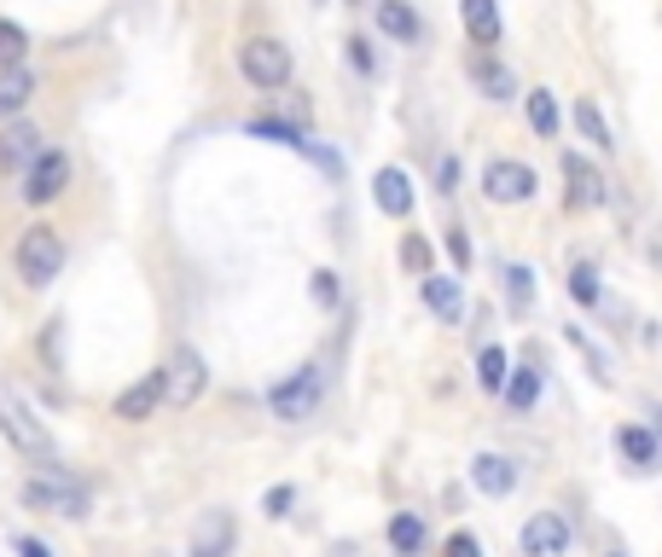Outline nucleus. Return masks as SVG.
I'll list each match as a JSON object with an SVG mask.
<instances>
[{
	"label": "nucleus",
	"mask_w": 662,
	"mask_h": 557,
	"mask_svg": "<svg viewBox=\"0 0 662 557\" xmlns=\"http://www.w3.org/2000/svg\"><path fill=\"white\" fill-rule=\"evenodd\" d=\"M0 436H7L24 459H35V465H53V430L35 419V406L18 396V389L0 378Z\"/></svg>",
	"instance_id": "nucleus-1"
},
{
	"label": "nucleus",
	"mask_w": 662,
	"mask_h": 557,
	"mask_svg": "<svg viewBox=\"0 0 662 557\" xmlns=\"http://www.w3.org/2000/svg\"><path fill=\"white\" fill-rule=\"evenodd\" d=\"M326 401V366H302L291 371L285 383H274V396H267V406H274V419L285 424H302V419H315Z\"/></svg>",
	"instance_id": "nucleus-2"
},
{
	"label": "nucleus",
	"mask_w": 662,
	"mask_h": 557,
	"mask_svg": "<svg viewBox=\"0 0 662 557\" xmlns=\"http://www.w3.org/2000/svg\"><path fill=\"white\" fill-rule=\"evenodd\" d=\"M239 70H244V81H256V88H285L291 81V47L285 41H274V35H251L239 47Z\"/></svg>",
	"instance_id": "nucleus-3"
},
{
	"label": "nucleus",
	"mask_w": 662,
	"mask_h": 557,
	"mask_svg": "<svg viewBox=\"0 0 662 557\" xmlns=\"http://www.w3.org/2000/svg\"><path fill=\"white\" fill-rule=\"evenodd\" d=\"M58 267H65V238L53 226H24V238H18V274H24V285H53Z\"/></svg>",
	"instance_id": "nucleus-4"
},
{
	"label": "nucleus",
	"mask_w": 662,
	"mask_h": 557,
	"mask_svg": "<svg viewBox=\"0 0 662 557\" xmlns=\"http://www.w3.org/2000/svg\"><path fill=\"white\" fill-rule=\"evenodd\" d=\"M24 505L30 511H58V517H81V511H88V488L81 482H70L65 470H41V477H30L24 482Z\"/></svg>",
	"instance_id": "nucleus-5"
},
{
	"label": "nucleus",
	"mask_w": 662,
	"mask_h": 557,
	"mask_svg": "<svg viewBox=\"0 0 662 557\" xmlns=\"http://www.w3.org/2000/svg\"><path fill=\"white\" fill-rule=\"evenodd\" d=\"M203 389H210L203 355H198V348H175L169 366H163V401H169V406H192Z\"/></svg>",
	"instance_id": "nucleus-6"
},
{
	"label": "nucleus",
	"mask_w": 662,
	"mask_h": 557,
	"mask_svg": "<svg viewBox=\"0 0 662 557\" xmlns=\"http://www.w3.org/2000/svg\"><path fill=\"white\" fill-rule=\"evenodd\" d=\"M239 546V523L233 511H203L192 523V541H186V557H233Z\"/></svg>",
	"instance_id": "nucleus-7"
},
{
	"label": "nucleus",
	"mask_w": 662,
	"mask_h": 557,
	"mask_svg": "<svg viewBox=\"0 0 662 557\" xmlns=\"http://www.w3.org/2000/svg\"><path fill=\"white\" fill-rule=\"evenodd\" d=\"M70 186V157L65 152H35V163H30V175H24V203H53L58 192Z\"/></svg>",
	"instance_id": "nucleus-8"
},
{
	"label": "nucleus",
	"mask_w": 662,
	"mask_h": 557,
	"mask_svg": "<svg viewBox=\"0 0 662 557\" xmlns=\"http://www.w3.org/2000/svg\"><path fill=\"white\" fill-rule=\"evenodd\" d=\"M483 192H488V203H523V198H534V169L500 157V163L483 169Z\"/></svg>",
	"instance_id": "nucleus-9"
},
{
	"label": "nucleus",
	"mask_w": 662,
	"mask_h": 557,
	"mask_svg": "<svg viewBox=\"0 0 662 557\" xmlns=\"http://www.w3.org/2000/svg\"><path fill=\"white\" fill-rule=\"evenodd\" d=\"M570 552V523L558 511H534L523 523V557H564Z\"/></svg>",
	"instance_id": "nucleus-10"
},
{
	"label": "nucleus",
	"mask_w": 662,
	"mask_h": 557,
	"mask_svg": "<svg viewBox=\"0 0 662 557\" xmlns=\"http://www.w3.org/2000/svg\"><path fill=\"white\" fill-rule=\"evenodd\" d=\"M558 169H564V180H570V198L582 203V210H598V203L610 198L605 175H598V169H593V163H587L582 152H564V157H558Z\"/></svg>",
	"instance_id": "nucleus-11"
},
{
	"label": "nucleus",
	"mask_w": 662,
	"mask_h": 557,
	"mask_svg": "<svg viewBox=\"0 0 662 557\" xmlns=\"http://www.w3.org/2000/svg\"><path fill=\"white\" fill-rule=\"evenodd\" d=\"M157 401H163V371H146L140 383H129L117 396V419L122 424H140V419H152V412H157Z\"/></svg>",
	"instance_id": "nucleus-12"
},
{
	"label": "nucleus",
	"mask_w": 662,
	"mask_h": 557,
	"mask_svg": "<svg viewBox=\"0 0 662 557\" xmlns=\"http://www.w3.org/2000/svg\"><path fill=\"white\" fill-rule=\"evenodd\" d=\"M378 30L389 41H401V47H419L424 41V18L407 7V0H378Z\"/></svg>",
	"instance_id": "nucleus-13"
},
{
	"label": "nucleus",
	"mask_w": 662,
	"mask_h": 557,
	"mask_svg": "<svg viewBox=\"0 0 662 557\" xmlns=\"http://www.w3.org/2000/svg\"><path fill=\"white\" fill-rule=\"evenodd\" d=\"M465 70H471V81H477L488 99H517V76L500 65V58H488V47L477 58H465Z\"/></svg>",
	"instance_id": "nucleus-14"
},
{
	"label": "nucleus",
	"mask_w": 662,
	"mask_h": 557,
	"mask_svg": "<svg viewBox=\"0 0 662 557\" xmlns=\"http://www.w3.org/2000/svg\"><path fill=\"white\" fill-rule=\"evenodd\" d=\"M471 482H477L483 493H494V500H506V493L517 488V465L500 459V453H483V459H471Z\"/></svg>",
	"instance_id": "nucleus-15"
},
{
	"label": "nucleus",
	"mask_w": 662,
	"mask_h": 557,
	"mask_svg": "<svg viewBox=\"0 0 662 557\" xmlns=\"http://www.w3.org/2000/svg\"><path fill=\"white\" fill-rule=\"evenodd\" d=\"M460 18H465V35L477 47H500V7L494 0H460Z\"/></svg>",
	"instance_id": "nucleus-16"
},
{
	"label": "nucleus",
	"mask_w": 662,
	"mask_h": 557,
	"mask_svg": "<svg viewBox=\"0 0 662 557\" xmlns=\"http://www.w3.org/2000/svg\"><path fill=\"white\" fill-rule=\"evenodd\" d=\"M35 152H41V134L30 122H12V129L0 134V169H24V163H35Z\"/></svg>",
	"instance_id": "nucleus-17"
},
{
	"label": "nucleus",
	"mask_w": 662,
	"mask_h": 557,
	"mask_svg": "<svg viewBox=\"0 0 662 557\" xmlns=\"http://www.w3.org/2000/svg\"><path fill=\"white\" fill-rule=\"evenodd\" d=\"M372 198H378V210L384 215H407L412 210V180L401 175V169H378V186H372Z\"/></svg>",
	"instance_id": "nucleus-18"
},
{
	"label": "nucleus",
	"mask_w": 662,
	"mask_h": 557,
	"mask_svg": "<svg viewBox=\"0 0 662 557\" xmlns=\"http://www.w3.org/2000/svg\"><path fill=\"white\" fill-rule=\"evenodd\" d=\"M30 93H35V76H30L24 65H7V70H0V116L24 111Z\"/></svg>",
	"instance_id": "nucleus-19"
},
{
	"label": "nucleus",
	"mask_w": 662,
	"mask_h": 557,
	"mask_svg": "<svg viewBox=\"0 0 662 557\" xmlns=\"http://www.w3.org/2000/svg\"><path fill=\"white\" fill-rule=\"evenodd\" d=\"M575 129H582V140H587V146H598V152H610V146H616V140H610V122L598 116L593 99H575Z\"/></svg>",
	"instance_id": "nucleus-20"
},
{
	"label": "nucleus",
	"mask_w": 662,
	"mask_h": 557,
	"mask_svg": "<svg viewBox=\"0 0 662 557\" xmlns=\"http://www.w3.org/2000/svg\"><path fill=\"white\" fill-rule=\"evenodd\" d=\"M500 396L511 401V412H529L534 396H541V371H534V366H517V378H506Z\"/></svg>",
	"instance_id": "nucleus-21"
},
{
	"label": "nucleus",
	"mask_w": 662,
	"mask_h": 557,
	"mask_svg": "<svg viewBox=\"0 0 662 557\" xmlns=\"http://www.w3.org/2000/svg\"><path fill=\"white\" fill-rule=\"evenodd\" d=\"M419 285H424V302L437 308L442 320H460V285H453V279H437V274H424Z\"/></svg>",
	"instance_id": "nucleus-22"
},
{
	"label": "nucleus",
	"mask_w": 662,
	"mask_h": 557,
	"mask_svg": "<svg viewBox=\"0 0 662 557\" xmlns=\"http://www.w3.org/2000/svg\"><path fill=\"white\" fill-rule=\"evenodd\" d=\"M558 122H564V116H558V99H552L547 88H534V93H529V129L541 134V140H552Z\"/></svg>",
	"instance_id": "nucleus-23"
},
{
	"label": "nucleus",
	"mask_w": 662,
	"mask_h": 557,
	"mask_svg": "<svg viewBox=\"0 0 662 557\" xmlns=\"http://www.w3.org/2000/svg\"><path fill=\"white\" fill-rule=\"evenodd\" d=\"M616 442H622V453H628L633 465H657V453H662L657 430H639V424H628V430H622V436H616Z\"/></svg>",
	"instance_id": "nucleus-24"
},
{
	"label": "nucleus",
	"mask_w": 662,
	"mask_h": 557,
	"mask_svg": "<svg viewBox=\"0 0 662 557\" xmlns=\"http://www.w3.org/2000/svg\"><path fill=\"white\" fill-rule=\"evenodd\" d=\"M389 546H396V552H424V517H412V511H401V517L396 523H389Z\"/></svg>",
	"instance_id": "nucleus-25"
},
{
	"label": "nucleus",
	"mask_w": 662,
	"mask_h": 557,
	"mask_svg": "<svg viewBox=\"0 0 662 557\" xmlns=\"http://www.w3.org/2000/svg\"><path fill=\"white\" fill-rule=\"evenodd\" d=\"M506 378H511V371H506V348H483V355H477V383L483 389H506Z\"/></svg>",
	"instance_id": "nucleus-26"
},
{
	"label": "nucleus",
	"mask_w": 662,
	"mask_h": 557,
	"mask_svg": "<svg viewBox=\"0 0 662 557\" xmlns=\"http://www.w3.org/2000/svg\"><path fill=\"white\" fill-rule=\"evenodd\" d=\"M24 53H30L24 24H7V18H0V70H7V65H24Z\"/></svg>",
	"instance_id": "nucleus-27"
},
{
	"label": "nucleus",
	"mask_w": 662,
	"mask_h": 557,
	"mask_svg": "<svg viewBox=\"0 0 662 557\" xmlns=\"http://www.w3.org/2000/svg\"><path fill=\"white\" fill-rule=\"evenodd\" d=\"M251 134H256V140H279V146H297V152H308V140H302V129H297V122H251Z\"/></svg>",
	"instance_id": "nucleus-28"
},
{
	"label": "nucleus",
	"mask_w": 662,
	"mask_h": 557,
	"mask_svg": "<svg viewBox=\"0 0 662 557\" xmlns=\"http://www.w3.org/2000/svg\"><path fill=\"white\" fill-rule=\"evenodd\" d=\"M401 267H407L412 279H424V274H430V244H424L419 233H407V238H401Z\"/></svg>",
	"instance_id": "nucleus-29"
},
{
	"label": "nucleus",
	"mask_w": 662,
	"mask_h": 557,
	"mask_svg": "<svg viewBox=\"0 0 662 557\" xmlns=\"http://www.w3.org/2000/svg\"><path fill=\"white\" fill-rule=\"evenodd\" d=\"M534 274H529V267H506V297L517 302V308H529L534 302V285H529Z\"/></svg>",
	"instance_id": "nucleus-30"
},
{
	"label": "nucleus",
	"mask_w": 662,
	"mask_h": 557,
	"mask_svg": "<svg viewBox=\"0 0 662 557\" xmlns=\"http://www.w3.org/2000/svg\"><path fill=\"white\" fill-rule=\"evenodd\" d=\"M570 291H575V302H598V274L582 261V267H570Z\"/></svg>",
	"instance_id": "nucleus-31"
},
{
	"label": "nucleus",
	"mask_w": 662,
	"mask_h": 557,
	"mask_svg": "<svg viewBox=\"0 0 662 557\" xmlns=\"http://www.w3.org/2000/svg\"><path fill=\"white\" fill-rule=\"evenodd\" d=\"M262 505H267V517H285V511L297 505V488H267V500H262Z\"/></svg>",
	"instance_id": "nucleus-32"
},
{
	"label": "nucleus",
	"mask_w": 662,
	"mask_h": 557,
	"mask_svg": "<svg viewBox=\"0 0 662 557\" xmlns=\"http://www.w3.org/2000/svg\"><path fill=\"white\" fill-rule=\"evenodd\" d=\"M442 557H483V546H477V534H465V528H460V534L448 541V552H442Z\"/></svg>",
	"instance_id": "nucleus-33"
},
{
	"label": "nucleus",
	"mask_w": 662,
	"mask_h": 557,
	"mask_svg": "<svg viewBox=\"0 0 662 557\" xmlns=\"http://www.w3.org/2000/svg\"><path fill=\"white\" fill-rule=\"evenodd\" d=\"M448 256H453V267H471V238L465 233H448Z\"/></svg>",
	"instance_id": "nucleus-34"
},
{
	"label": "nucleus",
	"mask_w": 662,
	"mask_h": 557,
	"mask_svg": "<svg viewBox=\"0 0 662 557\" xmlns=\"http://www.w3.org/2000/svg\"><path fill=\"white\" fill-rule=\"evenodd\" d=\"M315 302H338V274H326V267L315 274Z\"/></svg>",
	"instance_id": "nucleus-35"
},
{
	"label": "nucleus",
	"mask_w": 662,
	"mask_h": 557,
	"mask_svg": "<svg viewBox=\"0 0 662 557\" xmlns=\"http://www.w3.org/2000/svg\"><path fill=\"white\" fill-rule=\"evenodd\" d=\"M646 256L662 267V221H651V233H646Z\"/></svg>",
	"instance_id": "nucleus-36"
},
{
	"label": "nucleus",
	"mask_w": 662,
	"mask_h": 557,
	"mask_svg": "<svg viewBox=\"0 0 662 557\" xmlns=\"http://www.w3.org/2000/svg\"><path fill=\"white\" fill-rule=\"evenodd\" d=\"M349 58H355V70H372V47H366V41L355 35V41H349Z\"/></svg>",
	"instance_id": "nucleus-37"
},
{
	"label": "nucleus",
	"mask_w": 662,
	"mask_h": 557,
	"mask_svg": "<svg viewBox=\"0 0 662 557\" xmlns=\"http://www.w3.org/2000/svg\"><path fill=\"white\" fill-rule=\"evenodd\" d=\"M18 557H53V552L41 546V541H30V534H24V541H18Z\"/></svg>",
	"instance_id": "nucleus-38"
},
{
	"label": "nucleus",
	"mask_w": 662,
	"mask_h": 557,
	"mask_svg": "<svg viewBox=\"0 0 662 557\" xmlns=\"http://www.w3.org/2000/svg\"><path fill=\"white\" fill-rule=\"evenodd\" d=\"M657 430H662V412H657Z\"/></svg>",
	"instance_id": "nucleus-39"
}]
</instances>
